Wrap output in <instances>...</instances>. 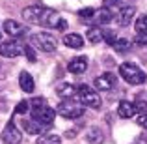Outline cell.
Here are the masks:
<instances>
[{"mask_svg":"<svg viewBox=\"0 0 147 144\" xmlns=\"http://www.w3.org/2000/svg\"><path fill=\"white\" fill-rule=\"evenodd\" d=\"M121 6V0H104V8H110V10H119Z\"/></svg>","mask_w":147,"mask_h":144,"instance_id":"4316f807","label":"cell"},{"mask_svg":"<svg viewBox=\"0 0 147 144\" xmlns=\"http://www.w3.org/2000/svg\"><path fill=\"white\" fill-rule=\"evenodd\" d=\"M37 25H43V26H47V28H56V30L67 28V21H65L56 10H50V8H45V11L41 13Z\"/></svg>","mask_w":147,"mask_h":144,"instance_id":"7a4b0ae2","label":"cell"},{"mask_svg":"<svg viewBox=\"0 0 147 144\" xmlns=\"http://www.w3.org/2000/svg\"><path fill=\"white\" fill-rule=\"evenodd\" d=\"M115 86V75L114 73H102L95 79V88L97 90H102V92H108Z\"/></svg>","mask_w":147,"mask_h":144,"instance_id":"30bf717a","label":"cell"},{"mask_svg":"<svg viewBox=\"0 0 147 144\" xmlns=\"http://www.w3.org/2000/svg\"><path fill=\"white\" fill-rule=\"evenodd\" d=\"M56 92L61 99H76V96H78V88L73 86L71 83H61L56 88Z\"/></svg>","mask_w":147,"mask_h":144,"instance_id":"7c38bea8","label":"cell"},{"mask_svg":"<svg viewBox=\"0 0 147 144\" xmlns=\"http://www.w3.org/2000/svg\"><path fill=\"white\" fill-rule=\"evenodd\" d=\"M119 73H121V77L127 81L129 84H144L147 75L144 71H142L140 68H138L136 64H132V62H125V64H121V68H119Z\"/></svg>","mask_w":147,"mask_h":144,"instance_id":"6da1fadb","label":"cell"},{"mask_svg":"<svg viewBox=\"0 0 147 144\" xmlns=\"http://www.w3.org/2000/svg\"><path fill=\"white\" fill-rule=\"evenodd\" d=\"M93 15H95V10H93V8H84V10L78 11V17H82V19H91Z\"/></svg>","mask_w":147,"mask_h":144,"instance_id":"d4e9b609","label":"cell"},{"mask_svg":"<svg viewBox=\"0 0 147 144\" xmlns=\"http://www.w3.org/2000/svg\"><path fill=\"white\" fill-rule=\"evenodd\" d=\"M45 11V8L41 6V4H36V6H28L22 10V19H24L26 23H39V17L41 13Z\"/></svg>","mask_w":147,"mask_h":144,"instance_id":"9c48e42d","label":"cell"},{"mask_svg":"<svg viewBox=\"0 0 147 144\" xmlns=\"http://www.w3.org/2000/svg\"><path fill=\"white\" fill-rule=\"evenodd\" d=\"M22 53H24V47H21L17 41H2L0 43V56L4 58H15Z\"/></svg>","mask_w":147,"mask_h":144,"instance_id":"ba28073f","label":"cell"},{"mask_svg":"<svg viewBox=\"0 0 147 144\" xmlns=\"http://www.w3.org/2000/svg\"><path fill=\"white\" fill-rule=\"evenodd\" d=\"M34 41H36V45L39 47L41 51H45V53H54L58 47V40L52 36V34H49V32H39V34H36L34 36Z\"/></svg>","mask_w":147,"mask_h":144,"instance_id":"8992f818","label":"cell"},{"mask_svg":"<svg viewBox=\"0 0 147 144\" xmlns=\"http://www.w3.org/2000/svg\"><path fill=\"white\" fill-rule=\"evenodd\" d=\"M22 127H24L26 131H28L30 135H37V133H43L45 129H47V126H43L41 122H37V120H22Z\"/></svg>","mask_w":147,"mask_h":144,"instance_id":"9a60e30c","label":"cell"},{"mask_svg":"<svg viewBox=\"0 0 147 144\" xmlns=\"http://www.w3.org/2000/svg\"><path fill=\"white\" fill-rule=\"evenodd\" d=\"M112 47L117 51V53H127V51L132 47V43H130L127 38H115V41L112 43Z\"/></svg>","mask_w":147,"mask_h":144,"instance_id":"7402d4cb","label":"cell"},{"mask_svg":"<svg viewBox=\"0 0 147 144\" xmlns=\"http://www.w3.org/2000/svg\"><path fill=\"white\" fill-rule=\"evenodd\" d=\"M86 141L90 144H100L104 141V135H102V131H100L99 127H91V129L86 133Z\"/></svg>","mask_w":147,"mask_h":144,"instance_id":"ffe728a7","label":"cell"},{"mask_svg":"<svg viewBox=\"0 0 147 144\" xmlns=\"http://www.w3.org/2000/svg\"><path fill=\"white\" fill-rule=\"evenodd\" d=\"M32 118L37 120V122H41L43 126H50V124L54 122V118H56V111L50 109L49 105L45 103V105H41V107L32 109Z\"/></svg>","mask_w":147,"mask_h":144,"instance_id":"5b68a950","label":"cell"},{"mask_svg":"<svg viewBox=\"0 0 147 144\" xmlns=\"http://www.w3.org/2000/svg\"><path fill=\"white\" fill-rule=\"evenodd\" d=\"M24 53H26V58H28L30 62H36V53H34V49L30 47V45L24 47Z\"/></svg>","mask_w":147,"mask_h":144,"instance_id":"83f0119b","label":"cell"},{"mask_svg":"<svg viewBox=\"0 0 147 144\" xmlns=\"http://www.w3.org/2000/svg\"><path fill=\"white\" fill-rule=\"evenodd\" d=\"M56 112L61 114L63 118L73 120V118H80V116L84 114V107L76 99H61L60 105H58V109H56Z\"/></svg>","mask_w":147,"mask_h":144,"instance_id":"3957f363","label":"cell"},{"mask_svg":"<svg viewBox=\"0 0 147 144\" xmlns=\"http://www.w3.org/2000/svg\"><path fill=\"white\" fill-rule=\"evenodd\" d=\"M136 105L134 103H129V101H121L117 107V114L121 116V118H132L134 114H136Z\"/></svg>","mask_w":147,"mask_h":144,"instance_id":"e0dca14e","label":"cell"},{"mask_svg":"<svg viewBox=\"0 0 147 144\" xmlns=\"http://www.w3.org/2000/svg\"><path fill=\"white\" fill-rule=\"evenodd\" d=\"M28 111V101H21V103L15 107V114H24Z\"/></svg>","mask_w":147,"mask_h":144,"instance_id":"484cf974","label":"cell"},{"mask_svg":"<svg viewBox=\"0 0 147 144\" xmlns=\"http://www.w3.org/2000/svg\"><path fill=\"white\" fill-rule=\"evenodd\" d=\"M4 32L7 36H21V34H24V28L17 21H13V19H6L4 21Z\"/></svg>","mask_w":147,"mask_h":144,"instance_id":"5bb4252c","label":"cell"},{"mask_svg":"<svg viewBox=\"0 0 147 144\" xmlns=\"http://www.w3.org/2000/svg\"><path fill=\"white\" fill-rule=\"evenodd\" d=\"M63 43L67 45V47H71V49H82L84 38L80 36V34H67V36L63 38Z\"/></svg>","mask_w":147,"mask_h":144,"instance_id":"ac0fdd59","label":"cell"},{"mask_svg":"<svg viewBox=\"0 0 147 144\" xmlns=\"http://www.w3.org/2000/svg\"><path fill=\"white\" fill-rule=\"evenodd\" d=\"M134 13H136V8H132V6H123V8H119V10H117L115 19H117V23L121 26H127L130 21H132Z\"/></svg>","mask_w":147,"mask_h":144,"instance_id":"8fae6325","label":"cell"},{"mask_svg":"<svg viewBox=\"0 0 147 144\" xmlns=\"http://www.w3.org/2000/svg\"><path fill=\"white\" fill-rule=\"evenodd\" d=\"M67 69L71 73H75V75H80V73H84L88 69V58L86 56H78V58H73L71 62H69Z\"/></svg>","mask_w":147,"mask_h":144,"instance_id":"4fadbf2b","label":"cell"},{"mask_svg":"<svg viewBox=\"0 0 147 144\" xmlns=\"http://www.w3.org/2000/svg\"><path fill=\"white\" fill-rule=\"evenodd\" d=\"M2 141L6 144H21L22 142V133L19 131V127H15L13 120L7 122V126L2 131Z\"/></svg>","mask_w":147,"mask_h":144,"instance_id":"52a82bcc","label":"cell"},{"mask_svg":"<svg viewBox=\"0 0 147 144\" xmlns=\"http://www.w3.org/2000/svg\"><path fill=\"white\" fill-rule=\"evenodd\" d=\"M95 21L99 23V25H104V23H110L112 19H114V13H112L110 8H100L99 11H95Z\"/></svg>","mask_w":147,"mask_h":144,"instance_id":"d6986e66","label":"cell"},{"mask_svg":"<svg viewBox=\"0 0 147 144\" xmlns=\"http://www.w3.org/2000/svg\"><path fill=\"white\" fill-rule=\"evenodd\" d=\"M134 28L140 36H147V15H142L138 17V21L134 23Z\"/></svg>","mask_w":147,"mask_h":144,"instance_id":"603a6c76","label":"cell"},{"mask_svg":"<svg viewBox=\"0 0 147 144\" xmlns=\"http://www.w3.org/2000/svg\"><path fill=\"white\" fill-rule=\"evenodd\" d=\"M136 122L140 124V126H144V127H147V112H144V114H140L136 118Z\"/></svg>","mask_w":147,"mask_h":144,"instance_id":"f546056e","label":"cell"},{"mask_svg":"<svg viewBox=\"0 0 147 144\" xmlns=\"http://www.w3.org/2000/svg\"><path fill=\"white\" fill-rule=\"evenodd\" d=\"M136 43H138V45H147V36H140V38L136 40Z\"/></svg>","mask_w":147,"mask_h":144,"instance_id":"4dcf8cb0","label":"cell"},{"mask_svg":"<svg viewBox=\"0 0 147 144\" xmlns=\"http://www.w3.org/2000/svg\"><path fill=\"white\" fill-rule=\"evenodd\" d=\"M0 36H2V28H0Z\"/></svg>","mask_w":147,"mask_h":144,"instance_id":"1f68e13d","label":"cell"},{"mask_svg":"<svg viewBox=\"0 0 147 144\" xmlns=\"http://www.w3.org/2000/svg\"><path fill=\"white\" fill-rule=\"evenodd\" d=\"M78 101L84 105V107H91V109H99L100 107V97L95 90H91L88 84H82L78 86Z\"/></svg>","mask_w":147,"mask_h":144,"instance_id":"277c9868","label":"cell"},{"mask_svg":"<svg viewBox=\"0 0 147 144\" xmlns=\"http://www.w3.org/2000/svg\"><path fill=\"white\" fill-rule=\"evenodd\" d=\"M88 40H90V43H100L104 40V32L99 26H93V28L88 30Z\"/></svg>","mask_w":147,"mask_h":144,"instance_id":"44dd1931","label":"cell"},{"mask_svg":"<svg viewBox=\"0 0 147 144\" xmlns=\"http://www.w3.org/2000/svg\"><path fill=\"white\" fill-rule=\"evenodd\" d=\"M19 83H21V88L26 92V94H32L34 88H36V84H34V77L30 75L28 71H21V75H19Z\"/></svg>","mask_w":147,"mask_h":144,"instance_id":"2e32d148","label":"cell"},{"mask_svg":"<svg viewBox=\"0 0 147 144\" xmlns=\"http://www.w3.org/2000/svg\"><path fill=\"white\" fill-rule=\"evenodd\" d=\"M104 41L112 45V43L115 41V34H114V32H104Z\"/></svg>","mask_w":147,"mask_h":144,"instance_id":"f1b7e54d","label":"cell"},{"mask_svg":"<svg viewBox=\"0 0 147 144\" xmlns=\"http://www.w3.org/2000/svg\"><path fill=\"white\" fill-rule=\"evenodd\" d=\"M37 144H61V139L58 135H43L37 139Z\"/></svg>","mask_w":147,"mask_h":144,"instance_id":"cb8c5ba5","label":"cell"}]
</instances>
